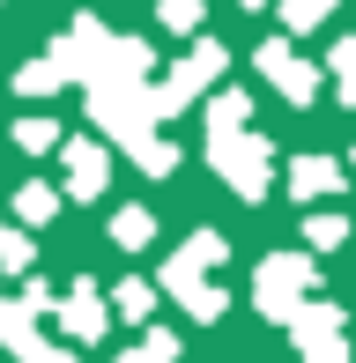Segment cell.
I'll use <instances>...</instances> for the list:
<instances>
[{
	"label": "cell",
	"instance_id": "5",
	"mask_svg": "<svg viewBox=\"0 0 356 363\" xmlns=\"http://www.w3.org/2000/svg\"><path fill=\"white\" fill-rule=\"evenodd\" d=\"M327 15V0H289V23H319Z\"/></svg>",
	"mask_w": 356,
	"mask_h": 363
},
{
	"label": "cell",
	"instance_id": "6",
	"mask_svg": "<svg viewBox=\"0 0 356 363\" xmlns=\"http://www.w3.org/2000/svg\"><path fill=\"white\" fill-rule=\"evenodd\" d=\"M164 23H171V30H186V23H193V0H164Z\"/></svg>",
	"mask_w": 356,
	"mask_h": 363
},
{
	"label": "cell",
	"instance_id": "7",
	"mask_svg": "<svg viewBox=\"0 0 356 363\" xmlns=\"http://www.w3.org/2000/svg\"><path fill=\"white\" fill-rule=\"evenodd\" d=\"M164 349H171V341H149V349H141V356H126V363H164Z\"/></svg>",
	"mask_w": 356,
	"mask_h": 363
},
{
	"label": "cell",
	"instance_id": "2",
	"mask_svg": "<svg viewBox=\"0 0 356 363\" xmlns=\"http://www.w3.org/2000/svg\"><path fill=\"white\" fill-rule=\"evenodd\" d=\"M67 319H74V334H96V326H104V319H96V296H89V289L67 304Z\"/></svg>",
	"mask_w": 356,
	"mask_h": 363
},
{
	"label": "cell",
	"instance_id": "1",
	"mask_svg": "<svg viewBox=\"0 0 356 363\" xmlns=\"http://www.w3.org/2000/svg\"><path fill=\"white\" fill-rule=\"evenodd\" d=\"M267 74L282 82L289 96H312V74H304V67H289V52H282V45H274V52H267Z\"/></svg>",
	"mask_w": 356,
	"mask_h": 363
},
{
	"label": "cell",
	"instance_id": "3",
	"mask_svg": "<svg viewBox=\"0 0 356 363\" xmlns=\"http://www.w3.org/2000/svg\"><path fill=\"white\" fill-rule=\"evenodd\" d=\"M297 178H304V186H297V193H327V178H334V163H304V171H297Z\"/></svg>",
	"mask_w": 356,
	"mask_h": 363
},
{
	"label": "cell",
	"instance_id": "4",
	"mask_svg": "<svg viewBox=\"0 0 356 363\" xmlns=\"http://www.w3.org/2000/svg\"><path fill=\"white\" fill-rule=\"evenodd\" d=\"M334 67H342V89L356 96V45H342V52H334Z\"/></svg>",
	"mask_w": 356,
	"mask_h": 363
}]
</instances>
